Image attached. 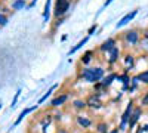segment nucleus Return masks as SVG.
Wrapping results in <instances>:
<instances>
[{"mask_svg": "<svg viewBox=\"0 0 148 133\" xmlns=\"http://www.w3.org/2000/svg\"><path fill=\"white\" fill-rule=\"evenodd\" d=\"M141 105L142 106H148V90L145 92V95L142 96V99H141Z\"/></svg>", "mask_w": 148, "mask_h": 133, "instance_id": "obj_23", "label": "nucleus"}, {"mask_svg": "<svg viewBox=\"0 0 148 133\" xmlns=\"http://www.w3.org/2000/svg\"><path fill=\"white\" fill-rule=\"evenodd\" d=\"M119 58H120V49L116 46L114 49H111V50L108 52V59H107V61H108L110 65H113V64H116V62L119 61Z\"/></svg>", "mask_w": 148, "mask_h": 133, "instance_id": "obj_8", "label": "nucleus"}, {"mask_svg": "<svg viewBox=\"0 0 148 133\" xmlns=\"http://www.w3.org/2000/svg\"><path fill=\"white\" fill-rule=\"evenodd\" d=\"M141 115H142V108H141V106L133 108V111H132V114H130V118H129V124H127L129 129H133L135 126H136V123L139 121Z\"/></svg>", "mask_w": 148, "mask_h": 133, "instance_id": "obj_5", "label": "nucleus"}, {"mask_svg": "<svg viewBox=\"0 0 148 133\" xmlns=\"http://www.w3.org/2000/svg\"><path fill=\"white\" fill-rule=\"evenodd\" d=\"M73 105H74L76 110H84V108L88 106V105H86V101H83V99H74Z\"/></svg>", "mask_w": 148, "mask_h": 133, "instance_id": "obj_17", "label": "nucleus"}, {"mask_svg": "<svg viewBox=\"0 0 148 133\" xmlns=\"http://www.w3.org/2000/svg\"><path fill=\"white\" fill-rule=\"evenodd\" d=\"M125 64H126L125 74H127L129 70H130V68H133V64H135V56H133V55H126V56H125Z\"/></svg>", "mask_w": 148, "mask_h": 133, "instance_id": "obj_13", "label": "nucleus"}, {"mask_svg": "<svg viewBox=\"0 0 148 133\" xmlns=\"http://www.w3.org/2000/svg\"><path fill=\"white\" fill-rule=\"evenodd\" d=\"M144 37H145V40H148V31H147V33H144Z\"/></svg>", "mask_w": 148, "mask_h": 133, "instance_id": "obj_31", "label": "nucleus"}, {"mask_svg": "<svg viewBox=\"0 0 148 133\" xmlns=\"http://www.w3.org/2000/svg\"><path fill=\"white\" fill-rule=\"evenodd\" d=\"M111 2H113V0H107V2H105V5H104V6H108V5H110Z\"/></svg>", "mask_w": 148, "mask_h": 133, "instance_id": "obj_30", "label": "nucleus"}, {"mask_svg": "<svg viewBox=\"0 0 148 133\" xmlns=\"http://www.w3.org/2000/svg\"><path fill=\"white\" fill-rule=\"evenodd\" d=\"M58 133H68V132H67L65 129H59V132H58Z\"/></svg>", "mask_w": 148, "mask_h": 133, "instance_id": "obj_29", "label": "nucleus"}, {"mask_svg": "<svg viewBox=\"0 0 148 133\" xmlns=\"http://www.w3.org/2000/svg\"><path fill=\"white\" fill-rule=\"evenodd\" d=\"M144 49H147V50H148V40H145V42H144Z\"/></svg>", "mask_w": 148, "mask_h": 133, "instance_id": "obj_28", "label": "nucleus"}, {"mask_svg": "<svg viewBox=\"0 0 148 133\" xmlns=\"http://www.w3.org/2000/svg\"><path fill=\"white\" fill-rule=\"evenodd\" d=\"M136 133H144V126H139L138 130H136Z\"/></svg>", "mask_w": 148, "mask_h": 133, "instance_id": "obj_27", "label": "nucleus"}, {"mask_svg": "<svg viewBox=\"0 0 148 133\" xmlns=\"http://www.w3.org/2000/svg\"><path fill=\"white\" fill-rule=\"evenodd\" d=\"M86 105H88L89 108H92V110H99V108L102 106L101 95H99V93H93V95H90L89 98L86 99Z\"/></svg>", "mask_w": 148, "mask_h": 133, "instance_id": "obj_3", "label": "nucleus"}, {"mask_svg": "<svg viewBox=\"0 0 148 133\" xmlns=\"http://www.w3.org/2000/svg\"><path fill=\"white\" fill-rule=\"evenodd\" d=\"M77 124L83 129H89L92 126V120L89 117H86V115H77Z\"/></svg>", "mask_w": 148, "mask_h": 133, "instance_id": "obj_11", "label": "nucleus"}, {"mask_svg": "<svg viewBox=\"0 0 148 133\" xmlns=\"http://www.w3.org/2000/svg\"><path fill=\"white\" fill-rule=\"evenodd\" d=\"M8 24V16L3 15V14H0V27H5Z\"/></svg>", "mask_w": 148, "mask_h": 133, "instance_id": "obj_24", "label": "nucleus"}, {"mask_svg": "<svg viewBox=\"0 0 148 133\" xmlns=\"http://www.w3.org/2000/svg\"><path fill=\"white\" fill-rule=\"evenodd\" d=\"M12 8H14L15 10L24 9V8H25V0H15V2L12 3Z\"/></svg>", "mask_w": 148, "mask_h": 133, "instance_id": "obj_20", "label": "nucleus"}, {"mask_svg": "<svg viewBox=\"0 0 148 133\" xmlns=\"http://www.w3.org/2000/svg\"><path fill=\"white\" fill-rule=\"evenodd\" d=\"M19 95H21V90H18V92L15 93V98H14V101H12V104H10V108H14V106L16 105V102H18V99H19Z\"/></svg>", "mask_w": 148, "mask_h": 133, "instance_id": "obj_25", "label": "nucleus"}, {"mask_svg": "<svg viewBox=\"0 0 148 133\" xmlns=\"http://www.w3.org/2000/svg\"><path fill=\"white\" fill-rule=\"evenodd\" d=\"M132 111H133V101L129 102V105H127V108H126V111L123 113V115H121V123H120L119 130H126V126L129 124V118H130Z\"/></svg>", "mask_w": 148, "mask_h": 133, "instance_id": "obj_4", "label": "nucleus"}, {"mask_svg": "<svg viewBox=\"0 0 148 133\" xmlns=\"http://www.w3.org/2000/svg\"><path fill=\"white\" fill-rule=\"evenodd\" d=\"M70 9V2L68 0H56V3H55V16L56 18H61V16H64L67 12Z\"/></svg>", "mask_w": 148, "mask_h": 133, "instance_id": "obj_2", "label": "nucleus"}, {"mask_svg": "<svg viewBox=\"0 0 148 133\" xmlns=\"http://www.w3.org/2000/svg\"><path fill=\"white\" fill-rule=\"evenodd\" d=\"M117 132H119V129H114V130H113V132H111V133H117Z\"/></svg>", "mask_w": 148, "mask_h": 133, "instance_id": "obj_33", "label": "nucleus"}, {"mask_svg": "<svg viewBox=\"0 0 148 133\" xmlns=\"http://www.w3.org/2000/svg\"><path fill=\"white\" fill-rule=\"evenodd\" d=\"M96 132L98 133H108V124L107 123H98L96 124Z\"/></svg>", "mask_w": 148, "mask_h": 133, "instance_id": "obj_19", "label": "nucleus"}, {"mask_svg": "<svg viewBox=\"0 0 148 133\" xmlns=\"http://www.w3.org/2000/svg\"><path fill=\"white\" fill-rule=\"evenodd\" d=\"M0 110H2V102H0Z\"/></svg>", "mask_w": 148, "mask_h": 133, "instance_id": "obj_34", "label": "nucleus"}, {"mask_svg": "<svg viewBox=\"0 0 148 133\" xmlns=\"http://www.w3.org/2000/svg\"><path fill=\"white\" fill-rule=\"evenodd\" d=\"M144 132H148V124H147V126H144Z\"/></svg>", "mask_w": 148, "mask_h": 133, "instance_id": "obj_32", "label": "nucleus"}, {"mask_svg": "<svg viewBox=\"0 0 148 133\" xmlns=\"http://www.w3.org/2000/svg\"><path fill=\"white\" fill-rule=\"evenodd\" d=\"M105 77V71L101 67H93V68H84L80 72V78L86 80L88 83H99Z\"/></svg>", "mask_w": 148, "mask_h": 133, "instance_id": "obj_1", "label": "nucleus"}, {"mask_svg": "<svg viewBox=\"0 0 148 133\" xmlns=\"http://www.w3.org/2000/svg\"><path fill=\"white\" fill-rule=\"evenodd\" d=\"M92 58H93V50H88L83 56H82V59H80V62L83 64V65H88L90 61H92Z\"/></svg>", "mask_w": 148, "mask_h": 133, "instance_id": "obj_16", "label": "nucleus"}, {"mask_svg": "<svg viewBox=\"0 0 148 133\" xmlns=\"http://www.w3.org/2000/svg\"><path fill=\"white\" fill-rule=\"evenodd\" d=\"M116 46H117V43H116L114 39H107V40L99 46V50H101V52H110L111 49H114Z\"/></svg>", "mask_w": 148, "mask_h": 133, "instance_id": "obj_9", "label": "nucleus"}, {"mask_svg": "<svg viewBox=\"0 0 148 133\" xmlns=\"http://www.w3.org/2000/svg\"><path fill=\"white\" fill-rule=\"evenodd\" d=\"M125 40L127 44H136L139 42V33L136 30H130L125 33Z\"/></svg>", "mask_w": 148, "mask_h": 133, "instance_id": "obj_6", "label": "nucleus"}, {"mask_svg": "<svg viewBox=\"0 0 148 133\" xmlns=\"http://www.w3.org/2000/svg\"><path fill=\"white\" fill-rule=\"evenodd\" d=\"M34 110H37V105H36V106H33V108H25V110H24V111H22V113L19 114V117L16 118V121H15V126H18V124H19V123L22 121V118L25 117L27 114H30L31 111H34Z\"/></svg>", "mask_w": 148, "mask_h": 133, "instance_id": "obj_15", "label": "nucleus"}, {"mask_svg": "<svg viewBox=\"0 0 148 133\" xmlns=\"http://www.w3.org/2000/svg\"><path fill=\"white\" fill-rule=\"evenodd\" d=\"M96 28H98V27H96V24H95V25H92V27H90V30H89V35H90V34H92Z\"/></svg>", "mask_w": 148, "mask_h": 133, "instance_id": "obj_26", "label": "nucleus"}, {"mask_svg": "<svg viewBox=\"0 0 148 133\" xmlns=\"http://www.w3.org/2000/svg\"><path fill=\"white\" fill-rule=\"evenodd\" d=\"M88 40H89V35H88V37H84L83 40H80L76 46H74V47H71V49H70V52H68V55H73V53H76L79 49H80V47H83L86 43H88Z\"/></svg>", "mask_w": 148, "mask_h": 133, "instance_id": "obj_14", "label": "nucleus"}, {"mask_svg": "<svg viewBox=\"0 0 148 133\" xmlns=\"http://www.w3.org/2000/svg\"><path fill=\"white\" fill-rule=\"evenodd\" d=\"M117 76H119V74H116V72H111V74L105 76V77H104V78L101 80V84H102V87H104V89L110 87L111 84H113V81H114V80H117Z\"/></svg>", "mask_w": 148, "mask_h": 133, "instance_id": "obj_10", "label": "nucleus"}, {"mask_svg": "<svg viewBox=\"0 0 148 133\" xmlns=\"http://www.w3.org/2000/svg\"><path fill=\"white\" fill-rule=\"evenodd\" d=\"M138 77H139V81H141V83H144V84H148V70H145V71L139 72V74H138Z\"/></svg>", "mask_w": 148, "mask_h": 133, "instance_id": "obj_21", "label": "nucleus"}, {"mask_svg": "<svg viewBox=\"0 0 148 133\" xmlns=\"http://www.w3.org/2000/svg\"><path fill=\"white\" fill-rule=\"evenodd\" d=\"M49 9H51V0H47L46 2V5H45V12H43V18L47 21V18H49Z\"/></svg>", "mask_w": 148, "mask_h": 133, "instance_id": "obj_22", "label": "nucleus"}, {"mask_svg": "<svg viewBox=\"0 0 148 133\" xmlns=\"http://www.w3.org/2000/svg\"><path fill=\"white\" fill-rule=\"evenodd\" d=\"M136 14H138V10H132V12H129V14H126L125 16H123V18L117 22V28H120V27H123V25H126V24H129L135 16H136Z\"/></svg>", "mask_w": 148, "mask_h": 133, "instance_id": "obj_7", "label": "nucleus"}, {"mask_svg": "<svg viewBox=\"0 0 148 133\" xmlns=\"http://www.w3.org/2000/svg\"><path fill=\"white\" fill-rule=\"evenodd\" d=\"M56 87H58V84H53V86H52V87L49 89V90H47V92H46V93H45V95L42 96V98L39 99V105H40V104H43V102H45V101H46V99L49 98V96H51V93H52V92H53V90H55Z\"/></svg>", "mask_w": 148, "mask_h": 133, "instance_id": "obj_18", "label": "nucleus"}, {"mask_svg": "<svg viewBox=\"0 0 148 133\" xmlns=\"http://www.w3.org/2000/svg\"><path fill=\"white\" fill-rule=\"evenodd\" d=\"M67 101H68V95H59V96H56V98L52 99L51 105H52L53 108H58V106H61V105H64Z\"/></svg>", "mask_w": 148, "mask_h": 133, "instance_id": "obj_12", "label": "nucleus"}]
</instances>
